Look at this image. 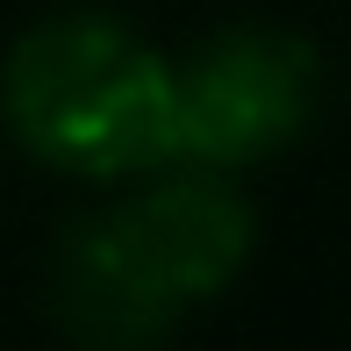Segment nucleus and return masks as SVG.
Listing matches in <instances>:
<instances>
[{
	"mask_svg": "<svg viewBox=\"0 0 351 351\" xmlns=\"http://www.w3.org/2000/svg\"><path fill=\"white\" fill-rule=\"evenodd\" d=\"M172 58L122 14L65 8L22 29L0 65V115L51 172L122 186L180 158Z\"/></svg>",
	"mask_w": 351,
	"mask_h": 351,
	"instance_id": "1",
	"label": "nucleus"
},
{
	"mask_svg": "<svg viewBox=\"0 0 351 351\" xmlns=\"http://www.w3.org/2000/svg\"><path fill=\"white\" fill-rule=\"evenodd\" d=\"M315 93H323L315 43L273 22H230L186 65H172L180 158L215 172L265 165L287 143H301V130L315 122Z\"/></svg>",
	"mask_w": 351,
	"mask_h": 351,
	"instance_id": "2",
	"label": "nucleus"
},
{
	"mask_svg": "<svg viewBox=\"0 0 351 351\" xmlns=\"http://www.w3.org/2000/svg\"><path fill=\"white\" fill-rule=\"evenodd\" d=\"M108 215H115L130 258L158 280V294L180 315L215 301L258 251V215H251L244 186L215 165H186V158L143 172V186L108 201Z\"/></svg>",
	"mask_w": 351,
	"mask_h": 351,
	"instance_id": "3",
	"label": "nucleus"
},
{
	"mask_svg": "<svg viewBox=\"0 0 351 351\" xmlns=\"http://www.w3.org/2000/svg\"><path fill=\"white\" fill-rule=\"evenodd\" d=\"M43 308L72 351H165L172 330L186 323L158 294V280L130 258L108 208L58 230L51 265H43Z\"/></svg>",
	"mask_w": 351,
	"mask_h": 351,
	"instance_id": "4",
	"label": "nucleus"
}]
</instances>
